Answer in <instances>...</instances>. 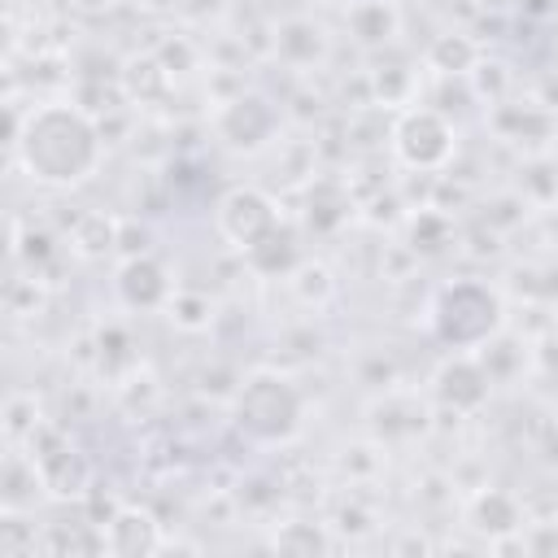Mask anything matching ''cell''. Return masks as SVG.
I'll use <instances>...</instances> for the list:
<instances>
[{
  "label": "cell",
  "instance_id": "cell-1",
  "mask_svg": "<svg viewBox=\"0 0 558 558\" xmlns=\"http://www.w3.org/2000/svg\"><path fill=\"white\" fill-rule=\"evenodd\" d=\"M9 153L35 183L74 187L100 170L105 135L78 105L48 100L26 118H9Z\"/></svg>",
  "mask_w": 558,
  "mask_h": 558
},
{
  "label": "cell",
  "instance_id": "cell-2",
  "mask_svg": "<svg viewBox=\"0 0 558 558\" xmlns=\"http://www.w3.org/2000/svg\"><path fill=\"white\" fill-rule=\"evenodd\" d=\"M301 414H305V397L279 371L248 375L231 397V427L248 445H283V440H292L296 427H301Z\"/></svg>",
  "mask_w": 558,
  "mask_h": 558
},
{
  "label": "cell",
  "instance_id": "cell-3",
  "mask_svg": "<svg viewBox=\"0 0 558 558\" xmlns=\"http://www.w3.org/2000/svg\"><path fill=\"white\" fill-rule=\"evenodd\" d=\"M501 296L484 279H453L432 301V331L449 349H484L501 331Z\"/></svg>",
  "mask_w": 558,
  "mask_h": 558
},
{
  "label": "cell",
  "instance_id": "cell-4",
  "mask_svg": "<svg viewBox=\"0 0 558 558\" xmlns=\"http://www.w3.org/2000/svg\"><path fill=\"white\" fill-rule=\"evenodd\" d=\"M392 153L401 166L410 170H445L458 153V131L453 122L440 113V109H427V105H414L397 118L392 126Z\"/></svg>",
  "mask_w": 558,
  "mask_h": 558
},
{
  "label": "cell",
  "instance_id": "cell-5",
  "mask_svg": "<svg viewBox=\"0 0 558 558\" xmlns=\"http://www.w3.org/2000/svg\"><path fill=\"white\" fill-rule=\"evenodd\" d=\"M214 227L227 244H235L240 253H248L253 244H262L266 235H275L283 222H279V205L270 192L253 187V183H235L218 196L214 205Z\"/></svg>",
  "mask_w": 558,
  "mask_h": 558
},
{
  "label": "cell",
  "instance_id": "cell-6",
  "mask_svg": "<svg viewBox=\"0 0 558 558\" xmlns=\"http://www.w3.org/2000/svg\"><path fill=\"white\" fill-rule=\"evenodd\" d=\"M214 131L231 153H262L279 131V113L266 96L240 92L214 113Z\"/></svg>",
  "mask_w": 558,
  "mask_h": 558
},
{
  "label": "cell",
  "instance_id": "cell-7",
  "mask_svg": "<svg viewBox=\"0 0 558 558\" xmlns=\"http://www.w3.org/2000/svg\"><path fill=\"white\" fill-rule=\"evenodd\" d=\"M26 449H31L35 466H39V480H44L48 497L70 501V497H83V493L92 488V466H87V458H83L61 432L44 427Z\"/></svg>",
  "mask_w": 558,
  "mask_h": 558
},
{
  "label": "cell",
  "instance_id": "cell-8",
  "mask_svg": "<svg viewBox=\"0 0 558 558\" xmlns=\"http://www.w3.org/2000/svg\"><path fill=\"white\" fill-rule=\"evenodd\" d=\"M100 527H105V554H118V558H148V554L166 549V532H161L157 514L144 510V506H135V501L113 506V514H109Z\"/></svg>",
  "mask_w": 558,
  "mask_h": 558
},
{
  "label": "cell",
  "instance_id": "cell-9",
  "mask_svg": "<svg viewBox=\"0 0 558 558\" xmlns=\"http://www.w3.org/2000/svg\"><path fill=\"white\" fill-rule=\"evenodd\" d=\"M432 384H436V401H440L445 410H453V414H475V410L488 401L493 375L480 366L475 353L458 349L449 362H440V371H436Z\"/></svg>",
  "mask_w": 558,
  "mask_h": 558
},
{
  "label": "cell",
  "instance_id": "cell-10",
  "mask_svg": "<svg viewBox=\"0 0 558 558\" xmlns=\"http://www.w3.org/2000/svg\"><path fill=\"white\" fill-rule=\"evenodd\" d=\"M113 288H118V301H122L126 310H166V301L174 296L170 270H166L157 257H148V253L126 257V262L118 266Z\"/></svg>",
  "mask_w": 558,
  "mask_h": 558
},
{
  "label": "cell",
  "instance_id": "cell-11",
  "mask_svg": "<svg viewBox=\"0 0 558 558\" xmlns=\"http://www.w3.org/2000/svg\"><path fill=\"white\" fill-rule=\"evenodd\" d=\"M39 497H48V488H44V480H39V466H35L31 449L9 445V458H4V488H0V510L26 514V510H35Z\"/></svg>",
  "mask_w": 558,
  "mask_h": 558
},
{
  "label": "cell",
  "instance_id": "cell-12",
  "mask_svg": "<svg viewBox=\"0 0 558 558\" xmlns=\"http://www.w3.org/2000/svg\"><path fill=\"white\" fill-rule=\"evenodd\" d=\"M466 523L475 532H484L488 541H506L510 532H523V506H519V497H510L501 488H484L471 497Z\"/></svg>",
  "mask_w": 558,
  "mask_h": 558
},
{
  "label": "cell",
  "instance_id": "cell-13",
  "mask_svg": "<svg viewBox=\"0 0 558 558\" xmlns=\"http://www.w3.org/2000/svg\"><path fill=\"white\" fill-rule=\"evenodd\" d=\"M275 52H279L283 65L305 70V65H314V61L327 57V31L314 17H288L275 31Z\"/></svg>",
  "mask_w": 558,
  "mask_h": 558
},
{
  "label": "cell",
  "instance_id": "cell-14",
  "mask_svg": "<svg viewBox=\"0 0 558 558\" xmlns=\"http://www.w3.org/2000/svg\"><path fill=\"white\" fill-rule=\"evenodd\" d=\"M480 61H484L480 44L471 35H462V31H445V35H436L427 44V65L436 74H445V78H471Z\"/></svg>",
  "mask_w": 558,
  "mask_h": 558
},
{
  "label": "cell",
  "instance_id": "cell-15",
  "mask_svg": "<svg viewBox=\"0 0 558 558\" xmlns=\"http://www.w3.org/2000/svg\"><path fill=\"white\" fill-rule=\"evenodd\" d=\"M344 22H349L357 44H388L397 35V26H401V17H397V9L388 0H353Z\"/></svg>",
  "mask_w": 558,
  "mask_h": 558
},
{
  "label": "cell",
  "instance_id": "cell-16",
  "mask_svg": "<svg viewBox=\"0 0 558 558\" xmlns=\"http://www.w3.org/2000/svg\"><path fill=\"white\" fill-rule=\"evenodd\" d=\"M39 549L44 554H105V527L96 523H48L39 532Z\"/></svg>",
  "mask_w": 558,
  "mask_h": 558
},
{
  "label": "cell",
  "instance_id": "cell-17",
  "mask_svg": "<svg viewBox=\"0 0 558 558\" xmlns=\"http://www.w3.org/2000/svg\"><path fill=\"white\" fill-rule=\"evenodd\" d=\"M44 427L48 423L39 418V401L31 392H9V401H4V440L26 449Z\"/></svg>",
  "mask_w": 558,
  "mask_h": 558
},
{
  "label": "cell",
  "instance_id": "cell-18",
  "mask_svg": "<svg viewBox=\"0 0 558 558\" xmlns=\"http://www.w3.org/2000/svg\"><path fill=\"white\" fill-rule=\"evenodd\" d=\"M118 222L109 218V214H83L78 222H74V231H70V240H74V253H83V257H105L113 244H118Z\"/></svg>",
  "mask_w": 558,
  "mask_h": 558
},
{
  "label": "cell",
  "instance_id": "cell-19",
  "mask_svg": "<svg viewBox=\"0 0 558 558\" xmlns=\"http://www.w3.org/2000/svg\"><path fill=\"white\" fill-rule=\"evenodd\" d=\"M288 288L296 292V301H305L314 310H323L336 296V279H331V270L323 262H296L288 270Z\"/></svg>",
  "mask_w": 558,
  "mask_h": 558
},
{
  "label": "cell",
  "instance_id": "cell-20",
  "mask_svg": "<svg viewBox=\"0 0 558 558\" xmlns=\"http://www.w3.org/2000/svg\"><path fill=\"white\" fill-rule=\"evenodd\" d=\"M340 196H344L340 183H331V179L314 183L310 196H305V222H310L314 231H336V227L349 218V205H336V209H331V201H340Z\"/></svg>",
  "mask_w": 558,
  "mask_h": 558
},
{
  "label": "cell",
  "instance_id": "cell-21",
  "mask_svg": "<svg viewBox=\"0 0 558 558\" xmlns=\"http://www.w3.org/2000/svg\"><path fill=\"white\" fill-rule=\"evenodd\" d=\"M244 262H248L257 275H288V270L296 266V248H292L288 231L279 227L275 235H266L262 244H253V248L244 253Z\"/></svg>",
  "mask_w": 558,
  "mask_h": 558
},
{
  "label": "cell",
  "instance_id": "cell-22",
  "mask_svg": "<svg viewBox=\"0 0 558 558\" xmlns=\"http://www.w3.org/2000/svg\"><path fill=\"white\" fill-rule=\"evenodd\" d=\"M166 314L179 331H205L214 323V301L205 292H187V288H174V296L166 301Z\"/></svg>",
  "mask_w": 558,
  "mask_h": 558
},
{
  "label": "cell",
  "instance_id": "cell-23",
  "mask_svg": "<svg viewBox=\"0 0 558 558\" xmlns=\"http://www.w3.org/2000/svg\"><path fill=\"white\" fill-rule=\"evenodd\" d=\"M275 549L279 554H323V549H331V536L318 523H283L275 532Z\"/></svg>",
  "mask_w": 558,
  "mask_h": 558
}]
</instances>
